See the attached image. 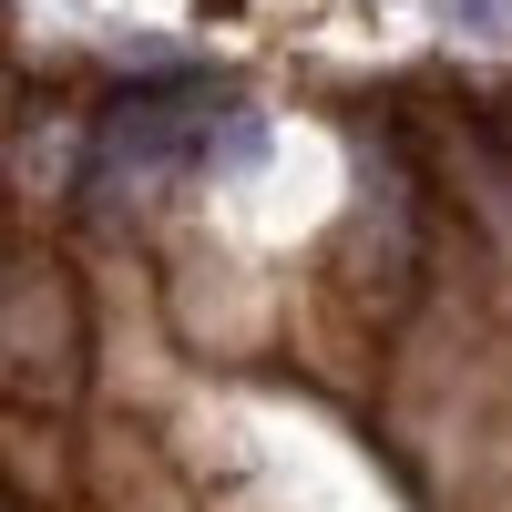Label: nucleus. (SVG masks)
Here are the masks:
<instances>
[{
  "instance_id": "obj_1",
  "label": "nucleus",
  "mask_w": 512,
  "mask_h": 512,
  "mask_svg": "<svg viewBox=\"0 0 512 512\" xmlns=\"http://www.w3.org/2000/svg\"><path fill=\"white\" fill-rule=\"evenodd\" d=\"M175 154H216V103L205 93H144V103H113L103 134H93V185L103 205H134L164 185V164Z\"/></svg>"
},
{
  "instance_id": "obj_2",
  "label": "nucleus",
  "mask_w": 512,
  "mask_h": 512,
  "mask_svg": "<svg viewBox=\"0 0 512 512\" xmlns=\"http://www.w3.org/2000/svg\"><path fill=\"white\" fill-rule=\"evenodd\" d=\"M461 31H512V0H441Z\"/></svg>"
}]
</instances>
